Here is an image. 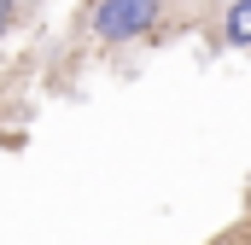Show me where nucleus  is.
<instances>
[{
  "mask_svg": "<svg viewBox=\"0 0 251 245\" xmlns=\"http://www.w3.org/2000/svg\"><path fill=\"white\" fill-rule=\"evenodd\" d=\"M152 12H158V0H105L100 6V35H111V41L140 35L152 24Z\"/></svg>",
  "mask_w": 251,
  "mask_h": 245,
  "instance_id": "f257e3e1",
  "label": "nucleus"
},
{
  "mask_svg": "<svg viewBox=\"0 0 251 245\" xmlns=\"http://www.w3.org/2000/svg\"><path fill=\"white\" fill-rule=\"evenodd\" d=\"M6 6H12V0H0V24H6Z\"/></svg>",
  "mask_w": 251,
  "mask_h": 245,
  "instance_id": "7ed1b4c3",
  "label": "nucleus"
},
{
  "mask_svg": "<svg viewBox=\"0 0 251 245\" xmlns=\"http://www.w3.org/2000/svg\"><path fill=\"white\" fill-rule=\"evenodd\" d=\"M228 35H234V41H251V0H240V6H234V18H228Z\"/></svg>",
  "mask_w": 251,
  "mask_h": 245,
  "instance_id": "f03ea898",
  "label": "nucleus"
}]
</instances>
